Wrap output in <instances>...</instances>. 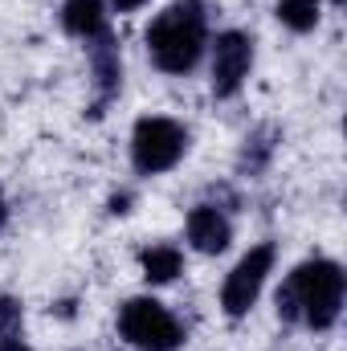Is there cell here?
Here are the masks:
<instances>
[{"mask_svg": "<svg viewBox=\"0 0 347 351\" xmlns=\"http://www.w3.org/2000/svg\"><path fill=\"white\" fill-rule=\"evenodd\" d=\"M119 331L131 348L139 351H176L184 331L172 319L168 306H160L156 298H131L123 311H119Z\"/></svg>", "mask_w": 347, "mask_h": 351, "instance_id": "3957f363", "label": "cell"}, {"mask_svg": "<svg viewBox=\"0 0 347 351\" xmlns=\"http://www.w3.org/2000/svg\"><path fill=\"white\" fill-rule=\"evenodd\" d=\"M339 306H344V269L327 258L302 262L278 290V315L302 319L315 331H327L339 319Z\"/></svg>", "mask_w": 347, "mask_h": 351, "instance_id": "6da1fadb", "label": "cell"}, {"mask_svg": "<svg viewBox=\"0 0 347 351\" xmlns=\"http://www.w3.org/2000/svg\"><path fill=\"white\" fill-rule=\"evenodd\" d=\"M270 269H274V245H270V241L258 245V250H250L241 262L233 265V274L225 278V290H221V306H225L229 319H241V315L258 302Z\"/></svg>", "mask_w": 347, "mask_h": 351, "instance_id": "5b68a950", "label": "cell"}, {"mask_svg": "<svg viewBox=\"0 0 347 351\" xmlns=\"http://www.w3.org/2000/svg\"><path fill=\"white\" fill-rule=\"evenodd\" d=\"M188 241L200 250V254H221L229 241H233V229L229 221L213 208V204H200L188 213Z\"/></svg>", "mask_w": 347, "mask_h": 351, "instance_id": "ba28073f", "label": "cell"}, {"mask_svg": "<svg viewBox=\"0 0 347 351\" xmlns=\"http://www.w3.org/2000/svg\"><path fill=\"white\" fill-rule=\"evenodd\" d=\"M110 4H115L119 12H135V8H139V4H147V0H110Z\"/></svg>", "mask_w": 347, "mask_h": 351, "instance_id": "4fadbf2b", "label": "cell"}, {"mask_svg": "<svg viewBox=\"0 0 347 351\" xmlns=\"http://www.w3.org/2000/svg\"><path fill=\"white\" fill-rule=\"evenodd\" d=\"M180 269H184V258H180V250H172V245H152L143 254V278L156 282V286L172 282Z\"/></svg>", "mask_w": 347, "mask_h": 351, "instance_id": "30bf717a", "label": "cell"}, {"mask_svg": "<svg viewBox=\"0 0 347 351\" xmlns=\"http://www.w3.org/2000/svg\"><path fill=\"white\" fill-rule=\"evenodd\" d=\"M254 66V45L246 33H221L217 45H213V94L217 98H229L237 94L246 74Z\"/></svg>", "mask_w": 347, "mask_h": 351, "instance_id": "8992f818", "label": "cell"}, {"mask_svg": "<svg viewBox=\"0 0 347 351\" xmlns=\"http://www.w3.org/2000/svg\"><path fill=\"white\" fill-rule=\"evenodd\" d=\"M4 217H8V208H4V196H0V225H4Z\"/></svg>", "mask_w": 347, "mask_h": 351, "instance_id": "9a60e30c", "label": "cell"}, {"mask_svg": "<svg viewBox=\"0 0 347 351\" xmlns=\"http://www.w3.org/2000/svg\"><path fill=\"white\" fill-rule=\"evenodd\" d=\"M21 331V302L0 298V339H16Z\"/></svg>", "mask_w": 347, "mask_h": 351, "instance_id": "7c38bea8", "label": "cell"}, {"mask_svg": "<svg viewBox=\"0 0 347 351\" xmlns=\"http://www.w3.org/2000/svg\"><path fill=\"white\" fill-rule=\"evenodd\" d=\"M62 25L66 33L74 37H98L106 25H102V0H66L62 4Z\"/></svg>", "mask_w": 347, "mask_h": 351, "instance_id": "9c48e42d", "label": "cell"}, {"mask_svg": "<svg viewBox=\"0 0 347 351\" xmlns=\"http://www.w3.org/2000/svg\"><path fill=\"white\" fill-rule=\"evenodd\" d=\"M204 4L200 0H176L168 4L152 29H147V49L164 74H188L200 53H204Z\"/></svg>", "mask_w": 347, "mask_h": 351, "instance_id": "7a4b0ae2", "label": "cell"}, {"mask_svg": "<svg viewBox=\"0 0 347 351\" xmlns=\"http://www.w3.org/2000/svg\"><path fill=\"white\" fill-rule=\"evenodd\" d=\"M319 8L323 0H278V21L294 33H307L319 25Z\"/></svg>", "mask_w": 347, "mask_h": 351, "instance_id": "8fae6325", "label": "cell"}, {"mask_svg": "<svg viewBox=\"0 0 347 351\" xmlns=\"http://www.w3.org/2000/svg\"><path fill=\"white\" fill-rule=\"evenodd\" d=\"M184 147H188V135L172 119H139L135 123V135H131L135 172H143V176L168 172V168H176V160L184 156Z\"/></svg>", "mask_w": 347, "mask_h": 351, "instance_id": "277c9868", "label": "cell"}, {"mask_svg": "<svg viewBox=\"0 0 347 351\" xmlns=\"http://www.w3.org/2000/svg\"><path fill=\"white\" fill-rule=\"evenodd\" d=\"M90 70H94V90H98V106H106V98L123 82V62H119V45L110 41V33L102 29L98 37H90Z\"/></svg>", "mask_w": 347, "mask_h": 351, "instance_id": "52a82bcc", "label": "cell"}, {"mask_svg": "<svg viewBox=\"0 0 347 351\" xmlns=\"http://www.w3.org/2000/svg\"><path fill=\"white\" fill-rule=\"evenodd\" d=\"M0 351H29V348H25L21 339H4V343H0Z\"/></svg>", "mask_w": 347, "mask_h": 351, "instance_id": "5bb4252c", "label": "cell"}, {"mask_svg": "<svg viewBox=\"0 0 347 351\" xmlns=\"http://www.w3.org/2000/svg\"><path fill=\"white\" fill-rule=\"evenodd\" d=\"M335 4H339V0H335Z\"/></svg>", "mask_w": 347, "mask_h": 351, "instance_id": "2e32d148", "label": "cell"}]
</instances>
